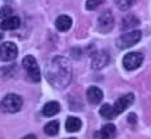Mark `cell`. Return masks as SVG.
I'll list each match as a JSON object with an SVG mask.
<instances>
[{
    "instance_id": "cell-1",
    "label": "cell",
    "mask_w": 151,
    "mask_h": 139,
    "mask_svg": "<svg viewBox=\"0 0 151 139\" xmlns=\"http://www.w3.org/2000/svg\"><path fill=\"white\" fill-rule=\"evenodd\" d=\"M46 77L49 83L57 89H63L70 84L72 71L70 62L63 57H55L46 68Z\"/></svg>"
},
{
    "instance_id": "cell-2",
    "label": "cell",
    "mask_w": 151,
    "mask_h": 139,
    "mask_svg": "<svg viewBox=\"0 0 151 139\" xmlns=\"http://www.w3.org/2000/svg\"><path fill=\"white\" fill-rule=\"evenodd\" d=\"M22 106V98L19 95H7L0 102V109L4 113H17Z\"/></svg>"
},
{
    "instance_id": "cell-3",
    "label": "cell",
    "mask_w": 151,
    "mask_h": 139,
    "mask_svg": "<svg viewBox=\"0 0 151 139\" xmlns=\"http://www.w3.org/2000/svg\"><path fill=\"white\" fill-rule=\"evenodd\" d=\"M22 67L25 68V71H27L28 76L30 77L32 82H34V83L41 82V71H40L38 63H37L34 57H32V55L25 57L22 59Z\"/></svg>"
},
{
    "instance_id": "cell-4",
    "label": "cell",
    "mask_w": 151,
    "mask_h": 139,
    "mask_svg": "<svg viewBox=\"0 0 151 139\" xmlns=\"http://www.w3.org/2000/svg\"><path fill=\"white\" fill-rule=\"evenodd\" d=\"M142 33L139 30H132L129 33H125L117 38V46L120 49H129L133 47L135 43L139 42Z\"/></svg>"
},
{
    "instance_id": "cell-5",
    "label": "cell",
    "mask_w": 151,
    "mask_h": 139,
    "mask_svg": "<svg viewBox=\"0 0 151 139\" xmlns=\"http://www.w3.org/2000/svg\"><path fill=\"white\" fill-rule=\"evenodd\" d=\"M142 62H143V55L138 51H133L125 55L122 64L127 71H133V70H137L142 64Z\"/></svg>"
},
{
    "instance_id": "cell-6",
    "label": "cell",
    "mask_w": 151,
    "mask_h": 139,
    "mask_svg": "<svg viewBox=\"0 0 151 139\" xmlns=\"http://www.w3.org/2000/svg\"><path fill=\"white\" fill-rule=\"evenodd\" d=\"M114 27V17L110 11H105L104 13L100 14L97 21V28L101 33H108Z\"/></svg>"
},
{
    "instance_id": "cell-7",
    "label": "cell",
    "mask_w": 151,
    "mask_h": 139,
    "mask_svg": "<svg viewBox=\"0 0 151 139\" xmlns=\"http://www.w3.org/2000/svg\"><path fill=\"white\" fill-rule=\"evenodd\" d=\"M17 57V46L13 42H5L0 46V59L4 62L13 60Z\"/></svg>"
},
{
    "instance_id": "cell-8",
    "label": "cell",
    "mask_w": 151,
    "mask_h": 139,
    "mask_svg": "<svg viewBox=\"0 0 151 139\" xmlns=\"http://www.w3.org/2000/svg\"><path fill=\"white\" fill-rule=\"evenodd\" d=\"M134 102V95L133 93H127L125 95V96H121L118 98L117 101L114 102V105H113V109H114V114L118 115L121 114L125 109H127Z\"/></svg>"
},
{
    "instance_id": "cell-9",
    "label": "cell",
    "mask_w": 151,
    "mask_h": 139,
    "mask_svg": "<svg viewBox=\"0 0 151 139\" xmlns=\"http://www.w3.org/2000/svg\"><path fill=\"white\" fill-rule=\"evenodd\" d=\"M108 63H109L108 53H105V51H99V53H96L93 55V58H92L91 66H92V68H95V70H101L103 67H105Z\"/></svg>"
},
{
    "instance_id": "cell-10",
    "label": "cell",
    "mask_w": 151,
    "mask_h": 139,
    "mask_svg": "<svg viewBox=\"0 0 151 139\" xmlns=\"http://www.w3.org/2000/svg\"><path fill=\"white\" fill-rule=\"evenodd\" d=\"M95 139H113L116 137V126L112 123H108L100 130L95 133Z\"/></svg>"
},
{
    "instance_id": "cell-11",
    "label": "cell",
    "mask_w": 151,
    "mask_h": 139,
    "mask_svg": "<svg viewBox=\"0 0 151 139\" xmlns=\"http://www.w3.org/2000/svg\"><path fill=\"white\" fill-rule=\"evenodd\" d=\"M87 98H88V101L91 104L96 105L103 100V91L100 88H97V87H89L87 89Z\"/></svg>"
},
{
    "instance_id": "cell-12",
    "label": "cell",
    "mask_w": 151,
    "mask_h": 139,
    "mask_svg": "<svg viewBox=\"0 0 151 139\" xmlns=\"http://www.w3.org/2000/svg\"><path fill=\"white\" fill-rule=\"evenodd\" d=\"M20 24H21V21H20V19L17 16H9L3 20L0 27H1L3 30H13V29L19 28Z\"/></svg>"
},
{
    "instance_id": "cell-13",
    "label": "cell",
    "mask_w": 151,
    "mask_h": 139,
    "mask_svg": "<svg viewBox=\"0 0 151 139\" xmlns=\"http://www.w3.org/2000/svg\"><path fill=\"white\" fill-rule=\"evenodd\" d=\"M72 25V20L70 16H66V14H62V16H59L57 19V21H55V27L59 32H67L70 28H71Z\"/></svg>"
},
{
    "instance_id": "cell-14",
    "label": "cell",
    "mask_w": 151,
    "mask_h": 139,
    "mask_svg": "<svg viewBox=\"0 0 151 139\" xmlns=\"http://www.w3.org/2000/svg\"><path fill=\"white\" fill-rule=\"evenodd\" d=\"M60 110V105L57 102V101H50L47 102L45 106L42 108V114L45 117H53L57 113H59Z\"/></svg>"
},
{
    "instance_id": "cell-15",
    "label": "cell",
    "mask_w": 151,
    "mask_h": 139,
    "mask_svg": "<svg viewBox=\"0 0 151 139\" xmlns=\"http://www.w3.org/2000/svg\"><path fill=\"white\" fill-rule=\"evenodd\" d=\"M65 126L68 133H76V131H79L80 127H82V121L78 117H68Z\"/></svg>"
},
{
    "instance_id": "cell-16",
    "label": "cell",
    "mask_w": 151,
    "mask_h": 139,
    "mask_svg": "<svg viewBox=\"0 0 151 139\" xmlns=\"http://www.w3.org/2000/svg\"><path fill=\"white\" fill-rule=\"evenodd\" d=\"M43 131L49 137L57 135L58 131H59V123H58V121H50V122H47L45 125V127H43Z\"/></svg>"
},
{
    "instance_id": "cell-17",
    "label": "cell",
    "mask_w": 151,
    "mask_h": 139,
    "mask_svg": "<svg viewBox=\"0 0 151 139\" xmlns=\"http://www.w3.org/2000/svg\"><path fill=\"white\" fill-rule=\"evenodd\" d=\"M137 25H139V20L135 16H133V14H127L126 17L122 19V25H121V28L132 29V28H135Z\"/></svg>"
},
{
    "instance_id": "cell-18",
    "label": "cell",
    "mask_w": 151,
    "mask_h": 139,
    "mask_svg": "<svg viewBox=\"0 0 151 139\" xmlns=\"http://www.w3.org/2000/svg\"><path fill=\"white\" fill-rule=\"evenodd\" d=\"M100 115L104 117L105 120H112L113 117H116L113 106L110 105V104H104V105L100 108Z\"/></svg>"
},
{
    "instance_id": "cell-19",
    "label": "cell",
    "mask_w": 151,
    "mask_h": 139,
    "mask_svg": "<svg viewBox=\"0 0 151 139\" xmlns=\"http://www.w3.org/2000/svg\"><path fill=\"white\" fill-rule=\"evenodd\" d=\"M135 0H116V4H117L118 9L121 11H127L134 5Z\"/></svg>"
},
{
    "instance_id": "cell-20",
    "label": "cell",
    "mask_w": 151,
    "mask_h": 139,
    "mask_svg": "<svg viewBox=\"0 0 151 139\" xmlns=\"http://www.w3.org/2000/svg\"><path fill=\"white\" fill-rule=\"evenodd\" d=\"M106 0H87L86 1V8L88 11H93L97 7H100L103 3H105Z\"/></svg>"
},
{
    "instance_id": "cell-21",
    "label": "cell",
    "mask_w": 151,
    "mask_h": 139,
    "mask_svg": "<svg viewBox=\"0 0 151 139\" xmlns=\"http://www.w3.org/2000/svg\"><path fill=\"white\" fill-rule=\"evenodd\" d=\"M12 8L9 5H5L0 9V19H7V17H9V14H12Z\"/></svg>"
},
{
    "instance_id": "cell-22",
    "label": "cell",
    "mask_w": 151,
    "mask_h": 139,
    "mask_svg": "<svg viewBox=\"0 0 151 139\" xmlns=\"http://www.w3.org/2000/svg\"><path fill=\"white\" fill-rule=\"evenodd\" d=\"M127 120H129V123H135V122H137V115L132 113V114H129Z\"/></svg>"
},
{
    "instance_id": "cell-23",
    "label": "cell",
    "mask_w": 151,
    "mask_h": 139,
    "mask_svg": "<svg viewBox=\"0 0 151 139\" xmlns=\"http://www.w3.org/2000/svg\"><path fill=\"white\" fill-rule=\"evenodd\" d=\"M22 139H37L36 137H34V135L33 134H29V135H27V137H24V138H22Z\"/></svg>"
},
{
    "instance_id": "cell-24",
    "label": "cell",
    "mask_w": 151,
    "mask_h": 139,
    "mask_svg": "<svg viewBox=\"0 0 151 139\" xmlns=\"http://www.w3.org/2000/svg\"><path fill=\"white\" fill-rule=\"evenodd\" d=\"M1 38H3V36H1V33H0V41H1Z\"/></svg>"
},
{
    "instance_id": "cell-25",
    "label": "cell",
    "mask_w": 151,
    "mask_h": 139,
    "mask_svg": "<svg viewBox=\"0 0 151 139\" xmlns=\"http://www.w3.org/2000/svg\"><path fill=\"white\" fill-rule=\"evenodd\" d=\"M68 139H76V138H68Z\"/></svg>"
}]
</instances>
